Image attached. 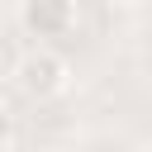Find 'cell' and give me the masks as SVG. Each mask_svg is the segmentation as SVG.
Wrapping results in <instances>:
<instances>
[{
    "label": "cell",
    "instance_id": "3",
    "mask_svg": "<svg viewBox=\"0 0 152 152\" xmlns=\"http://www.w3.org/2000/svg\"><path fill=\"white\" fill-rule=\"evenodd\" d=\"M109 5H124V10H128V5H138V0H109Z\"/></svg>",
    "mask_w": 152,
    "mask_h": 152
},
{
    "label": "cell",
    "instance_id": "1",
    "mask_svg": "<svg viewBox=\"0 0 152 152\" xmlns=\"http://www.w3.org/2000/svg\"><path fill=\"white\" fill-rule=\"evenodd\" d=\"M66 81H71V66H66V57H57L52 48H33V52H24V57L14 62V86H19L28 100H52V95L66 90Z\"/></svg>",
    "mask_w": 152,
    "mask_h": 152
},
{
    "label": "cell",
    "instance_id": "2",
    "mask_svg": "<svg viewBox=\"0 0 152 152\" xmlns=\"http://www.w3.org/2000/svg\"><path fill=\"white\" fill-rule=\"evenodd\" d=\"M19 24L28 38H66L76 28V0H19Z\"/></svg>",
    "mask_w": 152,
    "mask_h": 152
}]
</instances>
